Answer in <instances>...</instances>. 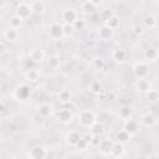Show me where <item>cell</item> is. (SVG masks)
Returning <instances> with one entry per match:
<instances>
[{"label": "cell", "instance_id": "7c38bea8", "mask_svg": "<svg viewBox=\"0 0 159 159\" xmlns=\"http://www.w3.org/2000/svg\"><path fill=\"white\" fill-rule=\"evenodd\" d=\"M113 143H114V142H113L112 139H108V138L102 139L101 143H99V145H98L99 153H101L102 155H109V154H111V149H112V147H113Z\"/></svg>", "mask_w": 159, "mask_h": 159}, {"label": "cell", "instance_id": "4dcf8cb0", "mask_svg": "<svg viewBox=\"0 0 159 159\" xmlns=\"http://www.w3.org/2000/svg\"><path fill=\"white\" fill-rule=\"evenodd\" d=\"M116 138H117V142H119V143L124 144V143H127V142L130 139V135H129L124 129H122V130H119V132L117 133Z\"/></svg>", "mask_w": 159, "mask_h": 159}, {"label": "cell", "instance_id": "ffe728a7", "mask_svg": "<svg viewBox=\"0 0 159 159\" xmlns=\"http://www.w3.org/2000/svg\"><path fill=\"white\" fill-rule=\"evenodd\" d=\"M144 57L148 62H155L158 58H159V52L157 48L154 47H149L148 50H145V53H144Z\"/></svg>", "mask_w": 159, "mask_h": 159}, {"label": "cell", "instance_id": "d6986e66", "mask_svg": "<svg viewBox=\"0 0 159 159\" xmlns=\"http://www.w3.org/2000/svg\"><path fill=\"white\" fill-rule=\"evenodd\" d=\"M46 62H47V66H48L51 70H57V68H60V67H61V63H62L61 57L57 56V55L50 56V57L46 60Z\"/></svg>", "mask_w": 159, "mask_h": 159}, {"label": "cell", "instance_id": "ba28073f", "mask_svg": "<svg viewBox=\"0 0 159 159\" xmlns=\"http://www.w3.org/2000/svg\"><path fill=\"white\" fill-rule=\"evenodd\" d=\"M45 57H46V55H45V51L42 48H32L29 52V58L32 62H35V63L43 62L45 61Z\"/></svg>", "mask_w": 159, "mask_h": 159}, {"label": "cell", "instance_id": "ab89813d", "mask_svg": "<svg viewBox=\"0 0 159 159\" xmlns=\"http://www.w3.org/2000/svg\"><path fill=\"white\" fill-rule=\"evenodd\" d=\"M112 15H113V14L111 12V10H103V11H102V17H103L104 21H107Z\"/></svg>", "mask_w": 159, "mask_h": 159}, {"label": "cell", "instance_id": "3957f363", "mask_svg": "<svg viewBox=\"0 0 159 159\" xmlns=\"http://www.w3.org/2000/svg\"><path fill=\"white\" fill-rule=\"evenodd\" d=\"M61 19L65 24H70V25H73L80 17H78V12L75 7H67L62 11L61 14Z\"/></svg>", "mask_w": 159, "mask_h": 159}, {"label": "cell", "instance_id": "7a4b0ae2", "mask_svg": "<svg viewBox=\"0 0 159 159\" xmlns=\"http://www.w3.org/2000/svg\"><path fill=\"white\" fill-rule=\"evenodd\" d=\"M48 36L57 41V40H61L62 37H65V32H63V25L60 24V22H52L50 26H48Z\"/></svg>", "mask_w": 159, "mask_h": 159}, {"label": "cell", "instance_id": "44dd1931", "mask_svg": "<svg viewBox=\"0 0 159 159\" xmlns=\"http://www.w3.org/2000/svg\"><path fill=\"white\" fill-rule=\"evenodd\" d=\"M40 76H41V73L36 68H29L25 73V77L29 82H37L40 80Z\"/></svg>", "mask_w": 159, "mask_h": 159}, {"label": "cell", "instance_id": "52a82bcc", "mask_svg": "<svg viewBox=\"0 0 159 159\" xmlns=\"http://www.w3.org/2000/svg\"><path fill=\"white\" fill-rule=\"evenodd\" d=\"M46 155H47V152L41 145H35L29 152V158L30 159H45Z\"/></svg>", "mask_w": 159, "mask_h": 159}, {"label": "cell", "instance_id": "cb8c5ba5", "mask_svg": "<svg viewBox=\"0 0 159 159\" xmlns=\"http://www.w3.org/2000/svg\"><path fill=\"white\" fill-rule=\"evenodd\" d=\"M89 132L92 135H97V137H102L104 134V127L102 123L99 122H96L91 128H89Z\"/></svg>", "mask_w": 159, "mask_h": 159}, {"label": "cell", "instance_id": "6da1fadb", "mask_svg": "<svg viewBox=\"0 0 159 159\" xmlns=\"http://www.w3.org/2000/svg\"><path fill=\"white\" fill-rule=\"evenodd\" d=\"M77 119H78V123L81 127H84V128H91L96 122H97V116L93 111L91 109H83L78 113L77 116Z\"/></svg>", "mask_w": 159, "mask_h": 159}, {"label": "cell", "instance_id": "603a6c76", "mask_svg": "<svg viewBox=\"0 0 159 159\" xmlns=\"http://www.w3.org/2000/svg\"><path fill=\"white\" fill-rule=\"evenodd\" d=\"M37 112H39V114L41 116V117H50L51 116V113H52V107L48 104V103H42V104H40L39 106V108H37Z\"/></svg>", "mask_w": 159, "mask_h": 159}, {"label": "cell", "instance_id": "5b68a950", "mask_svg": "<svg viewBox=\"0 0 159 159\" xmlns=\"http://www.w3.org/2000/svg\"><path fill=\"white\" fill-rule=\"evenodd\" d=\"M133 72H134V75L137 76L138 80L145 78L148 76V73H149V65L147 62H143V61L137 62L133 66Z\"/></svg>", "mask_w": 159, "mask_h": 159}, {"label": "cell", "instance_id": "5bb4252c", "mask_svg": "<svg viewBox=\"0 0 159 159\" xmlns=\"http://www.w3.org/2000/svg\"><path fill=\"white\" fill-rule=\"evenodd\" d=\"M124 152H125L124 144H122V143H119V142H114V143H113V147H112V149H111V154H109V155L113 157V158H116V159H118V158L123 157Z\"/></svg>", "mask_w": 159, "mask_h": 159}, {"label": "cell", "instance_id": "f1b7e54d", "mask_svg": "<svg viewBox=\"0 0 159 159\" xmlns=\"http://www.w3.org/2000/svg\"><path fill=\"white\" fill-rule=\"evenodd\" d=\"M22 24H24V20L21 17H19L17 15H14V16L10 17V27L17 30V29H20L22 26Z\"/></svg>", "mask_w": 159, "mask_h": 159}, {"label": "cell", "instance_id": "30bf717a", "mask_svg": "<svg viewBox=\"0 0 159 159\" xmlns=\"http://www.w3.org/2000/svg\"><path fill=\"white\" fill-rule=\"evenodd\" d=\"M81 138H82V135H81L80 132H77V130H70V132H67L66 135H65L66 143H67L68 145H71V147H76L77 143L81 140Z\"/></svg>", "mask_w": 159, "mask_h": 159}, {"label": "cell", "instance_id": "83f0119b", "mask_svg": "<svg viewBox=\"0 0 159 159\" xmlns=\"http://www.w3.org/2000/svg\"><path fill=\"white\" fill-rule=\"evenodd\" d=\"M31 5V9H32V12H36V14H40L45 10V2L41 1V0H37V1H32L30 2Z\"/></svg>", "mask_w": 159, "mask_h": 159}, {"label": "cell", "instance_id": "d590c367", "mask_svg": "<svg viewBox=\"0 0 159 159\" xmlns=\"http://www.w3.org/2000/svg\"><path fill=\"white\" fill-rule=\"evenodd\" d=\"M88 145H89V143H88V142L82 137V138H81V140L77 143L76 148H77V149H80V150H86V149L88 148Z\"/></svg>", "mask_w": 159, "mask_h": 159}, {"label": "cell", "instance_id": "e575fe53", "mask_svg": "<svg viewBox=\"0 0 159 159\" xmlns=\"http://www.w3.org/2000/svg\"><path fill=\"white\" fill-rule=\"evenodd\" d=\"M75 27L73 25H70V24H63V32H65V36H71L73 32H75Z\"/></svg>", "mask_w": 159, "mask_h": 159}, {"label": "cell", "instance_id": "8d00e7d4", "mask_svg": "<svg viewBox=\"0 0 159 159\" xmlns=\"http://www.w3.org/2000/svg\"><path fill=\"white\" fill-rule=\"evenodd\" d=\"M132 30H133V32H134L137 36L143 35V32H144V27H143V25H139V24L134 25V26L132 27Z\"/></svg>", "mask_w": 159, "mask_h": 159}, {"label": "cell", "instance_id": "f35d334b", "mask_svg": "<svg viewBox=\"0 0 159 159\" xmlns=\"http://www.w3.org/2000/svg\"><path fill=\"white\" fill-rule=\"evenodd\" d=\"M101 137H97V135H92L91 137V145H94V147H97L98 148V145H99V143H101Z\"/></svg>", "mask_w": 159, "mask_h": 159}, {"label": "cell", "instance_id": "f546056e", "mask_svg": "<svg viewBox=\"0 0 159 159\" xmlns=\"http://www.w3.org/2000/svg\"><path fill=\"white\" fill-rule=\"evenodd\" d=\"M118 25H119V17H118L117 15H112V16L106 21V26H108V27L112 29V30L117 29Z\"/></svg>", "mask_w": 159, "mask_h": 159}, {"label": "cell", "instance_id": "836d02e7", "mask_svg": "<svg viewBox=\"0 0 159 159\" xmlns=\"http://www.w3.org/2000/svg\"><path fill=\"white\" fill-rule=\"evenodd\" d=\"M89 91L93 93V94H99L101 91H102V86L99 82H92L89 84Z\"/></svg>", "mask_w": 159, "mask_h": 159}, {"label": "cell", "instance_id": "8fae6325", "mask_svg": "<svg viewBox=\"0 0 159 159\" xmlns=\"http://www.w3.org/2000/svg\"><path fill=\"white\" fill-rule=\"evenodd\" d=\"M123 129L132 137V135H134V134L138 133V130H139V124H138L137 120L127 119L125 123H124V125H123Z\"/></svg>", "mask_w": 159, "mask_h": 159}, {"label": "cell", "instance_id": "60d3db41", "mask_svg": "<svg viewBox=\"0 0 159 159\" xmlns=\"http://www.w3.org/2000/svg\"><path fill=\"white\" fill-rule=\"evenodd\" d=\"M6 52V46H5V42L1 41L0 42V55H4Z\"/></svg>", "mask_w": 159, "mask_h": 159}, {"label": "cell", "instance_id": "d4e9b609", "mask_svg": "<svg viewBox=\"0 0 159 159\" xmlns=\"http://www.w3.org/2000/svg\"><path fill=\"white\" fill-rule=\"evenodd\" d=\"M57 97H58V99H60L63 104H66V103H68V102L71 101L72 94H71V92H70L67 88H63V89H61V91L57 93Z\"/></svg>", "mask_w": 159, "mask_h": 159}, {"label": "cell", "instance_id": "ac0fdd59", "mask_svg": "<svg viewBox=\"0 0 159 159\" xmlns=\"http://www.w3.org/2000/svg\"><path fill=\"white\" fill-rule=\"evenodd\" d=\"M158 24V20L157 17L153 15V14H148L143 17V27H147V29H154Z\"/></svg>", "mask_w": 159, "mask_h": 159}, {"label": "cell", "instance_id": "d6a6232c", "mask_svg": "<svg viewBox=\"0 0 159 159\" xmlns=\"http://www.w3.org/2000/svg\"><path fill=\"white\" fill-rule=\"evenodd\" d=\"M147 99L150 102V103H155L159 101V92L155 91V89H150L148 93H147Z\"/></svg>", "mask_w": 159, "mask_h": 159}, {"label": "cell", "instance_id": "277c9868", "mask_svg": "<svg viewBox=\"0 0 159 159\" xmlns=\"http://www.w3.org/2000/svg\"><path fill=\"white\" fill-rule=\"evenodd\" d=\"M32 14V9H31V5L29 2H25V1H21L16 5V9H15V15H17L19 17H21L22 20L30 17V15Z\"/></svg>", "mask_w": 159, "mask_h": 159}, {"label": "cell", "instance_id": "8992f818", "mask_svg": "<svg viewBox=\"0 0 159 159\" xmlns=\"http://www.w3.org/2000/svg\"><path fill=\"white\" fill-rule=\"evenodd\" d=\"M102 4V1H93V0H87V1H83L81 4V11L84 14V15H93L97 10V6H99Z\"/></svg>", "mask_w": 159, "mask_h": 159}, {"label": "cell", "instance_id": "4fadbf2b", "mask_svg": "<svg viewBox=\"0 0 159 159\" xmlns=\"http://www.w3.org/2000/svg\"><path fill=\"white\" fill-rule=\"evenodd\" d=\"M56 118L60 123L62 124H67V123H71L73 116L72 113L68 111V109H60L57 113H56Z\"/></svg>", "mask_w": 159, "mask_h": 159}, {"label": "cell", "instance_id": "74e56055", "mask_svg": "<svg viewBox=\"0 0 159 159\" xmlns=\"http://www.w3.org/2000/svg\"><path fill=\"white\" fill-rule=\"evenodd\" d=\"M84 26H86V21H84L83 19H78V20H77V21L73 24L75 30H82Z\"/></svg>", "mask_w": 159, "mask_h": 159}, {"label": "cell", "instance_id": "7402d4cb", "mask_svg": "<svg viewBox=\"0 0 159 159\" xmlns=\"http://www.w3.org/2000/svg\"><path fill=\"white\" fill-rule=\"evenodd\" d=\"M125 56H127V53H125V51H124L123 48H116V50H113V52H112V58H113L117 63L124 62Z\"/></svg>", "mask_w": 159, "mask_h": 159}, {"label": "cell", "instance_id": "e0dca14e", "mask_svg": "<svg viewBox=\"0 0 159 159\" xmlns=\"http://www.w3.org/2000/svg\"><path fill=\"white\" fill-rule=\"evenodd\" d=\"M97 35H98V37H99L101 40H109V39L112 37V35H113V30L109 29L108 26L103 25V26L98 27Z\"/></svg>", "mask_w": 159, "mask_h": 159}, {"label": "cell", "instance_id": "484cf974", "mask_svg": "<svg viewBox=\"0 0 159 159\" xmlns=\"http://www.w3.org/2000/svg\"><path fill=\"white\" fill-rule=\"evenodd\" d=\"M140 122H142V124H143L144 127L150 128V127H153V125L155 124V118H154V116H153V114L147 113V114H144V116L142 117Z\"/></svg>", "mask_w": 159, "mask_h": 159}, {"label": "cell", "instance_id": "9c48e42d", "mask_svg": "<svg viewBox=\"0 0 159 159\" xmlns=\"http://www.w3.org/2000/svg\"><path fill=\"white\" fill-rule=\"evenodd\" d=\"M30 96V87L27 84H19L14 91V97L17 99H26Z\"/></svg>", "mask_w": 159, "mask_h": 159}, {"label": "cell", "instance_id": "4316f807", "mask_svg": "<svg viewBox=\"0 0 159 159\" xmlns=\"http://www.w3.org/2000/svg\"><path fill=\"white\" fill-rule=\"evenodd\" d=\"M104 66H106V61H104L103 57L97 56V57H94V58L92 60V67H93L96 71H102V70L104 68Z\"/></svg>", "mask_w": 159, "mask_h": 159}, {"label": "cell", "instance_id": "9a60e30c", "mask_svg": "<svg viewBox=\"0 0 159 159\" xmlns=\"http://www.w3.org/2000/svg\"><path fill=\"white\" fill-rule=\"evenodd\" d=\"M150 87L152 84L147 78H140L135 82V89L140 93H148L150 91Z\"/></svg>", "mask_w": 159, "mask_h": 159}, {"label": "cell", "instance_id": "2e32d148", "mask_svg": "<svg viewBox=\"0 0 159 159\" xmlns=\"http://www.w3.org/2000/svg\"><path fill=\"white\" fill-rule=\"evenodd\" d=\"M2 36L6 41L9 42H12V41H16L19 39V31L16 29H12V27H7L4 32H2Z\"/></svg>", "mask_w": 159, "mask_h": 159}, {"label": "cell", "instance_id": "1f68e13d", "mask_svg": "<svg viewBox=\"0 0 159 159\" xmlns=\"http://www.w3.org/2000/svg\"><path fill=\"white\" fill-rule=\"evenodd\" d=\"M132 116V108L129 106H123L120 109H119V117L123 118V119H128L130 118Z\"/></svg>", "mask_w": 159, "mask_h": 159}]
</instances>
